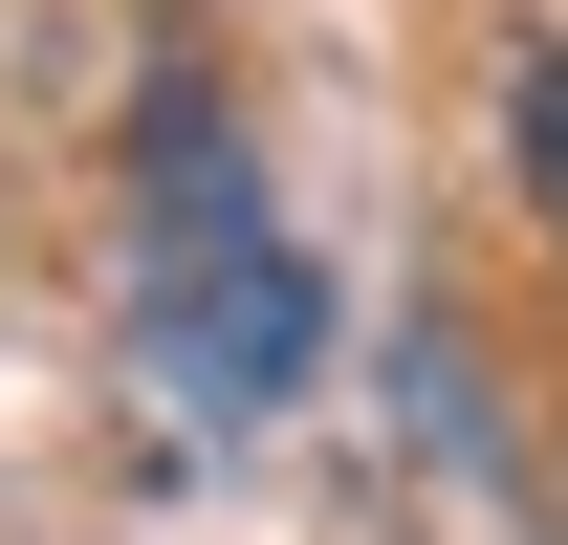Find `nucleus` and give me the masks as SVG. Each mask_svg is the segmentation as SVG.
I'll return each instance as SVG.
<instances>
[{
	"mask_svg": "<svg viewBox=\"0 0 568 545\" xmlns=\"http://www.w3.org/2000/svg\"><path fill=\"white\" fill-rule=\"evenodd\" d=\"M503 175H525V218L568 240V22L525 44V66H503Z\"/></svg>",
	"mask_w": 568,
	"mask_h": 545,
	"instance_id": "obj_2",
	"label": "nucleus"
},
{
	"mask_svg": "<svg viewBox=\"0 0 568 545\" xmlns=\"http://www.w3.org/2000/svg\"><path fill=\"white\" fill-rule=\"evenodd\" d=\"M306 349H328V284H306V240L263 218V175L219 153L197 88H153V393L175 414H284L306 393Z\"/></svg>",
	"mask_w": 568,
	"mask_h": 545,
	"instance_id": "obj_1",
	"label": "nucleus"
}]
</instances>
